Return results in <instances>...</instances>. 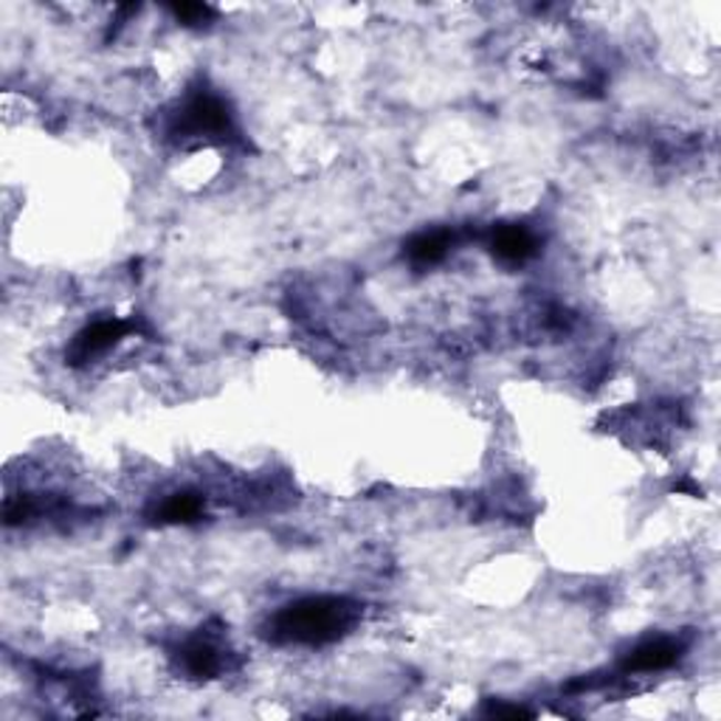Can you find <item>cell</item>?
I'll return each instance as SVG.
<instances>
[{
    "mask_svg": "<svg viewBox=\"0 0 721 721\" xmlns=\"http://www.w3.org/2000/svg\"><path fill=\"white\" fill-rule=\"evenodd\" d=\"M180 668L195 679H212L223 671V651L209 640H189L178 654Z\"/></svg>",
    "mask_w": 721,
    "mask_h": 721,
    "instance_id": "7",
    "label": "cell"
},
{
    "mask_svg": "<svg viewBox=\"0 0 721 721\" xmlns=\"http://www.w3.org/2000/svg\"><path fill=\"white\" fill-rule=\"evenodd\" d=\"M358 615V604H353L347 597H302V600L282 606L268 620V637L280 646H330V642L342 640L344 635L353 631Z\"/></svg>",
    "mask_w": 721,
    "mask_h": 721,
    "instance_id": "1",
    "label": "cell"
},
{
    "mask_svg": "<svg viewBox=\"0 0 721 721\" xmlns=\"http://www.w3.org/2000/svg\"><path fill=\"white\" fill-rule=\"evenodd\" d=\"M169 133L180 142L189 138H229L234 133V116L215 91H192L175 111Z\"/></svg>",
    "mask_w": 721,
    "mask_h": 721,
    "instance_id": "2",
    "label": "cell"
},
{
    "mask_svg": "<svg viewBox=\"0 0 721 721\" xmlns=\"http://www.w3.org/2000/svg\"><path fill=\"white\" fill-rule=\"evenodd\" d=\"M682 657V646L677 640H648L637 646L635 651L623 659V671L626 673H654L666 671V668L677 666Z\"/></svg>",
    "mask_w": 721,
    "mask_h": 721,
    "instance_id": "5",
    "label": "cell"
},
{
    "mask_svg": "<svg viewBox=\"0 0 721 721\" xmlns=\"http://www.w3.org/2000/svg\"><path fill=\"white\" fill-rule=\"evenodd\" d=\"M200 510H203L200 497H195V493H173V497L158 508V519L167 524H187L200 516Z\"/></svg>",
    "mask_w": 721,
    "mask_h": 721,
    "instance_id": "8",
    "label": "cell"
},
{
    "mask_svg": "<svg viewBox=\"0 0 721 721\" xmlns=\"http://www.w3.org/2000/svg\"><path fill=\"white\" fill-rule=\"evenodd\" d=\"M133 330H138L136 322H122V318H96V322H91L85 330H80V333H76L74 342H71V347H69V353H65V358H69V364H74V367H85V364H91L94 358L105 355L107 349L116 347L122 338L130 336Z\"/></svg>",
    "mask_w": 721,
    "mask_h": 721,
    "instance_id": "3",
    "label": "cell"
},
{
    "mask_svg": "<svg viewBox=\"0 0 721 721\" xmlns=\"http://www.w3.org/2000/svg\"><path fill=\"white\" fill-rule=\"evenodd\" d=\"M488 249L493 251V257H499L502 262L510 265H522L530 257L539 254V240L527 226L519 223H502L491 231Z\"/></svg>",
    "mask_w": 721,
    "mask_h": 721,
    "instance_id": "4",
    "label": "cell"
},
{
    "mask_svg": "<svg viewBox=\"0 0 721 721\" xmlns=\"http://www.w3.org/2000/svg\"><path fill=\"white\" fill-rule=\"evenodd\" d=\"M457 243V234L451 229H435V231H420L406 243V257L411 265H437L451 254Z\"/></svg>",
    "mask_w": 721,
    "mask_h": 721,
    "instance_id": "6",
    "label": "cell"
},
{
    "mask_svg": "<svg viewBox=\"0 0 721 721\" xmlns=\"http://www.w3.org/2000/svg\"><path fill=\"white\" fill-rule=\"evenodd\" d=\"M173 14L184 25H203L206 20H212L215 12L203 3H180V7H173Z\"/></svg>",
    "mask_w": 721,
    "mask_h": 721,
    "instance_id": "9",
    "label": "cell"
}]
</instances>
